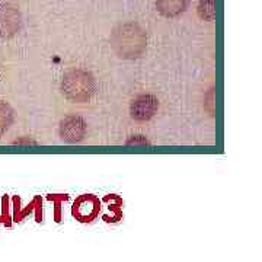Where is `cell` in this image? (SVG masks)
Segmentation results:
<instances>
[{"label":"cell","mask_w":262,"mask_h":262,"mask_svg":"<svg viewBox=\"0 0 262 262\" xmlns=\"http://www.w3.org/2000/svg\"><path fill=\"white\" fill-rule=\"evenodd\" d=\"M47 198L56 204V215H54V219H56V222L58 223L61 220V203L67 201L69 195H66V194H48Z\"/></svg>","instance_id":"cell-10"},{"label":"cell","mask_w":262,"mask_h":262,"mask_svg":"<svg viewBox=\"0 0 262 262\" xmlns=\"http://www.w3.org/2000/svg\"><path fill=\"white\" fill-rule=\"evenodd\" d=\"M159 110V99L151 94H141L133 99L130 115L133 120L146 122L151 120Z\"/></svg>","instance_id":"cell-5"},{"label":"cell","mask_w":262,"mask_h":262,"mask_svg":"<svg viewBox=\"0 0 262 262\" xmlns=\"http://www.w3.org/2000/svg\"><path fill=\"white\" fill-rule=\"evenodd\" d=\"M86 130H88V124L82 117L79 115H67L61 121H60V137L61 140L70 144L75 143H80L86 136Z\"/></svg>","instance_id":"cell-6"},{"label":"cell","mask_w":262,"mask_h":262,"mask_svg":"<svg viewBox=\"0 0 262 262\" xmlns=\"http://www.w3.org/2000/svg\"><path fill=\"white\" fill-rule=\"evenodd\" d=\"M189 0H156V9L165 18H178L187 10Z\"/></svg>","instance_id":"cell-7"},{"label":"cell","mask_w":262,"mask_h":262,"mask_svg":"<svg viewBox=\"0 0 262 262\" xmlns=\"http://www.w3.org/2000/svg\"><path fill=\"white\" fill-rule=\"evenodd\" d=\"M110 44L120 58L134 60L146 51L147 34L137 22H124L113 29Z\"/></svg>","instance_id":"cell-1"},{"label":"cell","mask_w":262,"mask_h":262,"mask_svg":"<svg viewBox=\"0 0 262 262\" xmlns=\"http://www.w3.org/2000/svg\"><path fill=\"white\" fill-rule=\"evenodd\" d=\"M15 121V110L9 103L0 101V139L8 133Z\"/></svg>","instance_id":"cell-8"},{"label":"cell","mask_w":262,"mask_h":262,"mask_svg":"<svg viewBox=\"0 0 262 262\" xmlns=\"http://www.w3.org/2000/svg\"><path fill=\"white\" fill-rule=\"evenodd\" d=\"M196 12L203 20L213 22L215 19V0H200Z\"/></svg>","instance_id":"cell-9"},{"label":"cell","mask_w":262,"mask_h":262,"mask_svg":"<svg viewBox=\"0 0 262 262\" xmlns=\"http://www.w3.org/2000/svg\"><path fill=\"white\" fill-rule=\"evenodd\" d=\"M22 28L20 10L6 2H0V39H10Z\"/></svg>","instance_id":"cell-3"},{"label":"cell","mask_w":262,"mask_h":262,"mask_svg":"<svg viewBox=\"0 0 262 262\" xmlns=\"http://www.w3.org/2000/svg\"><path fill=\"white\" fill-rule=\"evenodd\" d=\"M60 91L67 101L73 103H86L95 94V79L89 72L82 69L69 70L60 84Z\"/></svg>","instance_id":"cell-2"},{"label":"cell","mask_w":262,"mask_h":262,"mask_svg":"<svg viewBox=\"0 0 262 262\" xmlns=\"http://www.w3.org/2000/svg\"><path fill=\"white\" fill-rule=\"evenodd\" d=\"M101 211V201L98 196L92 194H83L76 198L72 207V214L80 223H91L99 215Z\"/></svg>","instance_id":"cell-4"}]
</instances>
